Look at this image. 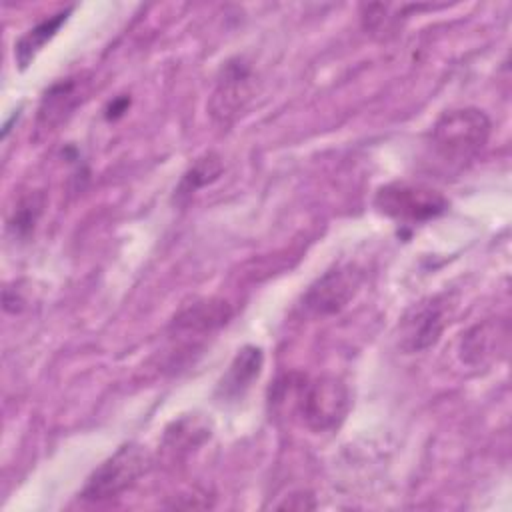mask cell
I'll use <instances>...</instances> for the list:
<instances>
[{"label": "cell", "mask_w": 512, "mask_h": 512, "mask_svg": "<svg viewBox=\"0 0 512 512\" xmlns=\"http://www.w3.org/2000/svg\"><path fill=\"white\" fill-rule=\"evenodd\" d=\"M490 130V118L478 108L448 110L432 126V154L448 170H462L482 152Z\"/></svg>", "instance_id": "1"}, {"label": "cell", "mask_w": 512, "mask_h": 512, "mask_svg": "<svg viewBox=\"0 0 512 512\" xmlns=\"http://www.w3.org/2000/svg\"><path fill=\"white\" fill-rule=\"evenodd\" d=\"M296 408L310 430H336L350 410L348 386L336 376L302 380L296 386Z\"/></svg>", "instance_id": "2"}, {"label": "cell", "mask_w": 512, "mask_h": 512, "mask_svg": "<svg viewBox=\"0 0 512 512\" xmlns=\"http://www.w3.org/2000/svg\"><path fill=\"white\" fill-rule=\"evenodd\" d=\"M374 206L380 214L400 224H422L442 216L448 210V200L426 184L390 182L378 188Z\"/></svg>", "instance_id": "3"}, {"label": "cell", "mask_w": 512, "mask_h": 512, "mask_svg": "<svg viewBox=\"0 0 512 512\" xmlns=\"http://www.w3.org/2000/svg\"><path fill=\"white\" fill-rule=\"evenodd\" d=\"M150 468V454L140 444H124L108 456L88 476L80 498L90 502H104L116 498L136 484V480Z\"/></svg>", "instance_id": "4"}, {"label": "cell", "mask_w": 512, "mask_h": 512, "mask_svg": "<svg viewBox=\"0 0 512 512\" xmlns=\"http://www.w3.org/2000/svg\"><path fill=\"white\" fill-rule=\"evenodd\" d=\"M448 318V302L444 296H428L414 304L400 322V348L406 354L424 352L432 348L444 328Z\"/></svg>", "instance_id": "5"}, {"label": "cell", "mask_w": 512, "mask_h": 512, "mask_svg": "<svg viewBox=\"0 0 512 512\" xmlns=\"http://www.w3.org/2000/svg\"><path fill=\"white\" fill-rule=\"evenodd\" d=\"M360 274L346 266H338L322 274L304 294L302 308L312 316H330L340 312L356 294Z\"/></svg>", "instance_id": "6"}, {"label": "cell", "mask_w": 512, "mask_h": 512, "mask_svg": "<svg viewBox=\"0 0 512 512\" xmlns=\"http://www.w3.org/2000/svg\"><path fill=\"white\" fill-rule=\"evenodd\" d=\"M252 80L254 76L242 60L226 62L210 98V114L222 124L232 122L252 98Z\"/></svg>", "instance_id": "7"}, {"label": "cell", "mask_w": 512, "mask_h": 512, "mask_svg": "<svg viewBox=\"0 0 512 512\" xmlns=\"http://www.w3.org/2000/svg\"><path fill=\"white\" fill-rule=\"evenodd\" d=\"M508 344V322L506 320H488L476 324L462 338V360L470 366L486 364L498 356V352L506 354Z\"/></svg>", "instance_id": "8"}, {"label": "cell", "mask_w": 512, "mask_h": 512, "mask_svg": "<svg viewBox=\"0 0 512 512\" xmlns=\"http://www.w3.org/2000/svg\"><path fill=\"white\" fill-rule=\"evenodd\" d=\"M262 366L264 352L260 346L248 344L240 348L218 384L216 394L220 396V400H240L250 390L254 380L260 376Z\"/></svg>", "instance_id": "9"}, {"label": "cell", "mask_w": 512, "mask_h": 512, "mask_svg": "<svg viewBox=\"0 0 512 512\" xmlns=\"http://www.w3.org/2000/svg\"><path fill=\"white\" fill-rule=\"evenodd\" d=\"M72 8H66L42 22H38L34 28H30L24 36L18 38V42L14 44V58L18 62V66L24 70L26 66H30V62L36 58V54L44 48V44L60 30V26L66 22L68 14Z\"/></svg>", "instance_id": "10"}, {"label": "cell", "mask_w": 512, "mask_h": 512, "mask_svg": "<svg viewBox=\"0 0 512 512\" xmlns=\"http://www.w3.org/2000/svg\"><path fill=\"white\" fill-rule=\"evenodd\" d=\"M232 310L222 300H202L184 308L176 318V328L182 330H210L228 322Z\"/></svg>", "instance_id": "11"}, {"label": "cell", "mask_w": 512, "mask_h": 512, "mask_svg": "<svg viewBox=\"0 0 512 512\" xmlns=\"http://www.w3.org/2000/svg\"><path fill=\"white\" fill-rule=\"evenodd\" d=\"M222 170H224V166H222V160L216 152H206L204 156L196 158V162L184 172L182 180L178 182V186L174 190V200L184 202L196 190H200V188L212 184L214 180H218Z\"/></svg>", "instance_id": "12"}, {"label": "cell", "mask_w": 512, "mask_h": 512, "mask_svg": "<svg viewBox=\"0 0 512 512\" xmlns=\"http://www.w3.org/2000/svg\"><path fill=\"white\" fill-rule=\"evenodd\" d=\"M74 96H76V80H62L54 84L42 98L40 104V124L54 126L56 122L62 120V116L72 110L74 106Z\"/></svg>", "instance_id": "13"}, {"label": "cell", "mask_w": 512, "mask_h": 512, "mask_svg": "<svg viewBox=\"0 0 512 512\" xmlns=\"http://www.w3.org/2000/svg\"><path fill=\"white\" fill-rule=\"evenodd\" d=\"M42 206H44L42 194H30L22 198L10 218V230H14V234L18 236H26L28 232H32L38 216L42 214Z\"/></svg>", "instance_id": "14"}, {"label": "cell", "mask_w": 512, "mask_h": 512, "mask_svg": "<svg viewBox=\"0 0 512 512\" xmlns=\"http://www.w3.org/2000/svg\"><path fill=\"white\" fill-rule=\"evenodd\" d=\"M308 496H290L284 504H280V508H292V510H306V508H314L316 504H306Z\"/></svg>", "instance_id": "15"}, {"label": "cell", "mask_w": 512, "mask_h": 512, "mask_svg": "<svg viewBox=\"0 0 512 512\" xmlns=\"http://www.w3.org/2000/svg\"><path fill=\"white\" fill-rule=\"evenodd\" d=\"M128 98H120V100H114L110 106H108V118H118L124 110H126V106H128Z\"/></svg>", "instance_id": "16"}]
</instances>
